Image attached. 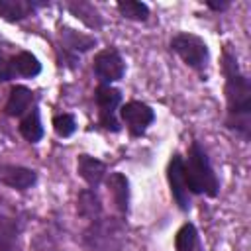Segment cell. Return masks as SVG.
<instances>
[{
	"mask_svg": "<svg viewBox=\"0 0 251 251\" xmlns=\"http://www.w3.org/2000/svg\"><path fill=\"white\" fill-rule=\"evenodd\" d=\"M22 137L29 143H37L41 141L45 129H43V124H41V118H39V108L33 106L25 116H22L20 120V126H18Z\"/></svg>",
	"mask_w": 251,
	"mask_h": 251,
	"instance_id": "obj_18",
	"label": "cell"
},
{
	"mask_svg": "<svg viewBox=\"0 0 251 251\" xmlns=\"http://www.w3.org/2000/svg\"><path fill=\"white\" fill-rule=\"evenodd\" d=\"M224 94H226V120L224 126L239 135L243 141L251 137V80L241 71L235 53L229 45L222 49Z\"/></svg>",
	"mask_w": 251,
	"mask_h": 251,
	"instance_id": "obj_1",
	"label": "cell"
},
{
	"mask_svg": "<svg viewBox=\"0 0 251 251\" xmlns=\"http://www.w3.org/2000/svg\"><path fill=\"white\" fill-rule=\"evenodd\" d=\"M49 6V2H37V0H0V18L16 24L29 16H33L39 8Z\"/></svg>",
	"mask_w": 251,
	"mask_h": 251,
	"instance_id": "obj_12",
	"label": "cell"
},
{
	"mask_svg": "<svg viewBox=\"0 0 251 251\" xmlns=\"http://www.w3.org/2000/svg\"><path fill=\"white\" fill-rule=\"evenodd\" d=\"M175 251H204L200 233L192 222H186L178 227L175 235Z\"/></svg>",
	"mask_w": 251,
	"mask_h": 251,
	"instance_id": "obj_19",
	"label": "cell"
},
{
	"mask_svg": "<svg viewBox=\"0 0 251 251\" xmlns=\"http://www.w3.org/2000/svg\"><path fill=\"white\" fill-rule=\"evenodd\" d=\"M33 106H37V104H35V94H33L27 86L18 84V86H14V88L10 90L8 100H6V104H4V112H6V116L22 118V116H25Z\"/></svg>",
	"mask_w": 251,
	"mask_h": 251,
	"instance_id": "obj_13",
	"label": "cell"
},
{
	"mask_svg": "<svg viewBox=\"0 0 251 251\" xmlns=\"http://www.w3.org/2000/svg\"><path fill=\"white\" fill-rule=\"evenodd\" d=\"M167 180H169V188H171V196L175 200V204L182 210L188 212L190 210V192H188V184H186V176H184V161L180 153H173L167 165Z\"/></svg>",
	"mask_w": 251,
	"mask_h": 251,
	"instance_id": "obj_8",
	"label": "cell"
},
{
	"mask_svg": "<svg viewBox=\"0 0 251 251\" xmlns=\"http://www.w3.org/2000/svg\"><path fill=\"white\" fill-rule=\"evenodd\" d=\"M92 47H96V37L76 31L69 25H63L59 29V51H63V61L71 63L73 67H75L78 55L90 51Z\"/></svg>",
	"mask_w": 251,
	"mask_h": 251,
	"instance_id": "obj_9",
	"label": "cell"
},
{
	"mask_svg": "<svg viewBox=\"0 0 251 251\" xmlns=\"http://www.w3.org/2000/svg\"><path fill=\"white\" fill-rule=\"evenodd\" d=\"M171 51H175L182 63L198 73H202L210 61V49H208V43L194 35V33H176L173 39H171Z\"/></svg>",
	"mask_w": 251,
	"mask_h": 251,
	"instance_id": "obj_4",
	"label": "cell"
},
{
	"mask_svg": "<svg viewBox=\"0 0 251 251\" xmlns=\"http://www.w3.org/2000/svg\"><path fill=\"white\" fill-rule=\"evenodd\" d=\"M182 161H184V176H186L188 192L216 198L220 194V180L214 173L206 149L196 139L190 143L186 157H182Z\"/></svg>",
	"mask_w": 251,
	"mask_h": 251,
	"instance_id": "obj_2",
	"label": "cell"
},
{
	"mask_svg": "<svg viewBox=\"0 0 251 251\" xmlns=\"http://www.w3.org/2000/svg\"><path fill=\"white\" fill-rule=\"evenodd\" d=\"M0 182L14 190H27L37 182V173L24 165L0 163Z\"/></svg>",
	"mask_w": 251,
	"mask_h": 251,
	"instance_id": "obj_10",
	"label": "cell"
},
{
	"mask_svg": "<svg viewBox=\"0 0 251 251\" xmlns=\"http://www.w3.org/2000/svg\"><path fill=\"white\" fill-rule=\"evenodd\" d=\"M10 67L14 76H22V78H33L41 73L39 59L29 51H20L14 57H10Z\"/></svg>",
	"mask_w": 251,
	"mask_h": 251,
	"instance_id": "obj_17",
	"label": "cell"
},
{
	"mask_svg": "<svg viewBox=\"0 0 251 251\" xmlns=\"http://www.w3.org/2000/svg\"><path fill=\"white\" fill-rule=\"evenodd\" d=\"M0 251H20L18 235L0 229Z\"/></svg>",
	"mask_w": 251,
	"mask_h": 251,
	"instance_id": "obj_24",
	"label": "cell"
},
{
	"mask_svg": "<svg viewBox=\"0 0 251 251\" xmlns=\"http://www.w3.org/2000/svg\"><path fill=\"white\" fill-rule=\"evenodd\" d=\"M126 218L100 216L92 220L82 231V245L86 251H122L126 245Z\"/></svg>",
	"mask_w": 251,
	"mask_h": 251,
	"instance_id": "obj_3",
	"label": "cell"
},
{
	"mask_svg": "<svg viewBox=\"0 0 251 251\" xmlns=\"http://www.w3.org/2000/svg\"><path fill=\"white\" fill-rule=\"evenodd\" d=\"M67 8H69V12H71L76 20H80L82 24H86L90 29L102 27V16H100V12L94 8V4L84 2V0H78V2H69Z\"/></svg>",
	"mask_w": 251,
	"mask_h": 251,
	"instance_id": "obj_20",
	"label": "cell"
},
{
	"mask_svg": "<svg viewBox=\"0 0 251 251\" xmlns=\"http://www.w3.org/2000/svg\"><path fill=\"white\" fill-rule=\"evenodd\" d=\"M29 249H31V251H65V247H63L61 241H59L57 231H53L51 227H45V229L37 231V233L31 237Z\"/></svg>",
	"mask_w": 251,
	"mask_h": 251,
	"instance_id": "obj_21",
	"label": "cell"
},
{
	"mask_svg": "<svg viewBox=\"0 0 251 251\" xmlns=\"http://www.w3.org/2000/svg\"><path fill=\"white\" fill-rule=\"evenodd\" d=\"M94 102L98 106V124L106 131H120L122 126L118 122V108L122 104V92L112 84H98L94 90Z\"/></svg>",
	"mask_w": 251,
	"mask_h": 251,
	"instance_id": "obj_5",
	"label": "cell"
},
{
	"mask_svg": "<svg viewBox=\"0 0 251 251\" xmlns=\"http://www.w3.org/2000/svg\"><path fill=\"white\" fill-rule=\"evenodd\" d=\"M116 8L122 14V18L131 20V22H147V18H149V6L145 2L126 0V2H118Z\"/></svg>",
	"mask_w": 251,
	"mask_h": 251,
	"instance_id": "obj_22",
	"label": "cell"
},
{
	"mask_svg": "<svg viewBox=\"0 0 251 251\" xmlns=\"http://www.w3.org/2000/svg\"><path fill=\"white\" fill-rule=\"evenodd\" d=\"M53 129L63 139L71 137L76 131V120H75V116L73 114H67V112L65 114H57L53 118Z\"/></svg>",
	"mask_w": 251,
	"mask_h": 251,
	"instance_id": "obj_23",
	"label": "cell"
},
{
	"mask_svg": "<svg viewBox=\"0 0 251 251\" xmlns=\"http://www.w3.org/2000/svg\"><path fill=\"white\" fill-rule=\"evenodd\" d=\"M120 118L126 124L131 137H141L149 129V126L155 122V112L149 104L131 100L120 106Z\"/></svg>",
	"mask_w": 251,
	"mask_h": 251,
	"instance_id": "obj_7",
	"label": "cell"
},
{
	"mask_svg": "<svg viewBox=\"0 0 251 251\" xmlns=\"http://www.w3.org/2000/svg\"><path fill=\"white\" fill-rule=\"evenodd\" d=\"M92 71L100 84H112L124 78L126 75V63L122 53L116 47H106L94 55L92 61Z\"/></svg>",
	"mask_w": 251,
	"mask_h": 251,
	"instance_id": "obj_6",
	"label": "cell"
},
{
	"mask_svg": "<svg viewBox=\"0 0 251 251\" xmlns=\"http://www.w3.org/2000/svg\"><path fill=\"white\" fill-rule=\"evenodd\" d=\"M206 6L210 10H214V12H222V10H226L229 6V2H206Z\"/></svg>",
	"mask_w": 251,
	"mask_h": 251,
	"instance_id": "obj_26",
	"label": "cell"
},
{
	"mask_svg": "<svg viewBox=\"0 0 251 251\" xmlns=\"http://www.w3.org/2000/svg\"><path fill=\"white\" fill-rule=\"evenodd\" d=\"M24 224H25L24 212L16 204H12L10 200L0 198V229L14 233V235H20L24 229Z\"/></svg>",
	"mask_w": 251,
	"mask_h": 251,
	"instance_id": "obj_15",
	"label": "cell"
},
{
	"mask_svg": "<svg viewBox=\"0 0 251 251\" xmlns=\"http://www.w3.org/2000/svg\"><path fill=\"white\" fill-rule=\"evenodd\" d=\"M76 214L88 222L102 216V198L94 188H82L76 196Z\"/></svg>",
	"mask_w": 251,
	"mask_h": 251,
	"instance_id": "obj_16",
	"label": "cell"
},
{
	"mask_svg": "<svg viewBox=\"0 0 251 251\" xmlns=\"http://www.w3.org/2000/svg\"><path fill=\"white\" fill-rule=\"evenodd\" d=\"M12 78H16V76H14V73H12L10 59L6 61L4 57H0V82H8V80H12Z\"/></svg>",
	"mask_w": 251,
	"mask_h": 251,
	"instance_id": "obj_25",
	"label": "cell"
},
{
	"mask_svg": "<svg viewBox=\"0 0 251 251\" xmlns=\"http://www.w3.org/2000/svg\"><path fill=\"white\" fill-rule=\"evenodd\" d=\"M76 173L88 184V188H94L96 190L102 184V180L106 178L108 167H106L104 161H100V159H96L92 155L82 153V155L76 157Z\"/></svg>",
	"mask_w": 251,
	"mask_h": 251,
	"instance_id": "obj_11",
	"label": "cell"
},
{
	"mask_svg": "<svg viewBox=\"0 0 251 251\" xmlns=\"http://www.w3.org/2000/svg\"><path fill=\"white\" fill-rule=\"evenodd\" d=\"M108 192L112 196V202L122 218L127 216L129 212V180L122 173H110L106 178Z\"/></svg>",
	"mask_w": 251,
	"mask_h": 251,
	"instance_id": "obj_14",
	"label": "cell"
}]
</instances>
